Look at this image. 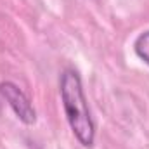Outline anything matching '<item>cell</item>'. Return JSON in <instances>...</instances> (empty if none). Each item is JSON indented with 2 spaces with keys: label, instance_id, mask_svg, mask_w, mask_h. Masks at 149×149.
<instances>
[{
  "label": "cell",
  "instance_id": "1",
  "mask_svg": "<svg viewBox=\"0 0 149 149\" xmlns=\"http://www.w3.org/2000/svg\"><path fill=\"white\" fill-rule=\"evenodd\" d=\"M59 92L71 132L83 148H92L95 141V125L90 116L81 78L74 70L68 68L63 71L59 81Z\"/></svg>",
  "mask_w": 149,
  "mask_h": 149
},
{
  "label": "cell",
  "instance_id": "2",
  "mask_svg": "<svg viewBox=\"0 0 149 149\" xmlns=\"http://www.w3.org/2000/svg\"><path fill=\"white\" fill-rule=\"evenodd\" d=\"M0 94L2 97L9 102L10 109L16 113V116L24 123V125H33L37 121V111L31 106L30 99L26 94L12 81H2L0 83Z\"/></svg>",
  "mask_w": 149,
  "mask_h": 149
},
{
  "label": "cell",
  "instance_id": "3",
  "mask_svg": "<svg viewBox=\"0 0 149 149\" xmlns=\"http://www.w3.org/2000/svg\"><path fill=\"white\" fill-rule=\"evenodd\" d=\"M134 50L141 61H144L149 66V30L142 31L134 42Z\"/></svg>",
  "mask_w": 149,
  "mask_h": 149
}]
</instances>
